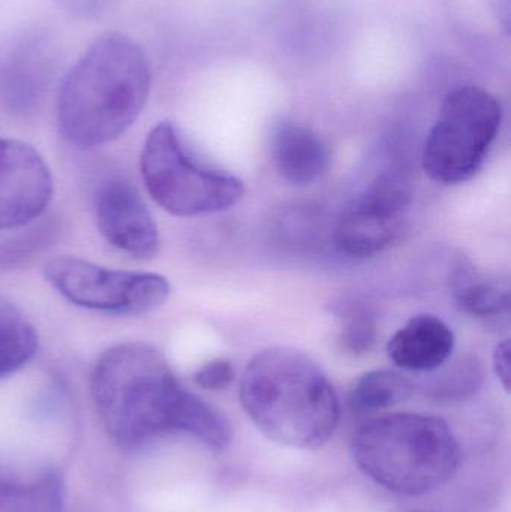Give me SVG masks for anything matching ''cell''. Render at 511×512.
I'll list each match as a JSON object with an SVG mask.
<instances>
[{
  "mask_svg": "<svg viewBox=\"0 0 511 512\" xmlns=\"http://www.w3.org/2000/svg\"><path fill=\"white\" fill-rule=\"evenodd\" d=\"M426 381V397L438 403H461L476 396L482 387V364L474 355H465L435 370Z\"/></svg>",
  "mask_w": 511,
  "mask_h": 512,
  "instance_id": "obj_18",
  "label": "cell"
},
{
  "mask_svg": "<svg viewBox=\"0 0 511 512\" xmlns=\"http://www.w3.org/2000/svg\"><path fill=\"white\" fill-rule=\"evenodd\" d=\"M65 487L59 472L30 478L0 474V512H62Z\"/></svg>",
  "mask_w": 511,
  "mask_h": 512,
  "instance_id": "obj_14",
  "label": "cell"
},
{
  "mask_svg": "<svg viewBox=\"0 0 511 512\" xmlns=\"http://www.w3.org/2000/svg\"><path fill=\"white\" fill-rule=\"evenodd\" d=\"M455 294L459 309L474 318H498L510 309L509 282L486 279L473 267H459Z\"/></svg>",
  "mask_w": 511,
  "mask_h": 512,
  "instance_id": "obj_16",
  "label": "cell"
},
{
  "mask_svg": "<svg viewBox=\"0 0 511 512\" xmlns=\"http://www.w3.org/2000/svg\"><path fill=\"white\" fill-rule=\"evenodd\" d=\"M408 512H431V511H408Z\"/></svg>",
  "mask_w": 511,
  "mask_h": 512,
  "instance_id": "obj_25",
  "label": "cell"
},
{
  "mask_svg": "<svg viewBox=\"0 0 511 512\" xmlns=\"http://www.w3.org/2000/svg\"><path fill=\"white\" fill-rule=\"evenodd\" d=\"M120 0H56L57 5L72 17L95 20L110 12Z\"/></svg>",
  "mask_w": 511,
  "mask_h": 512,
  "instance_id": "obj_22",
  "label": "cell"
},
{
  "mask_svg": "<svg viewBox=\"0 0 511 512\" xmlns=\"http://www.w3.org/2000/svg\"><path fill=\"white\" fill-rule=\"evenodd\" d=\"M492 6H494L495 15H497L498 21L506 27L509 32L510 27V0H491Z\"/></svg>",
  "mask_w": 511,
  "mask_h": 512,
  "instance_id": "obj_24",
  "label": "cell"
},
{
  "mask_svg": "<svg viewBox=\"0 0 511 512\" xmlns=\"http://www.w3.org/2000/svg\"><path fill=\"white\" fill-rule=\"evenodd\" d=\"M141 176L153 201L180 218L224 212L245 194L242 180L197 161L170 122L158 123L147 135Z\"/></svg>",
  "mask_w": 511,
  "mask_h": 512,
  "instance_id": "obj_5",
  "label": "cell"
},
{
  "mask_svg": "<svg viewBox=\"0 0 511 512\" xmlns=\"http://www.w3.org/2000/svg\"><path fill=\"white\" fill-rule=\"evenodd\" d=\"M150 89L152 66L144 48L123 33H104L60 84V134L81 149L117 140L143 113Z\"/></svg>",
  "mask_w": 511,
  "mask_h": 512,
  "instance_id": "obj_2",
  "label": "cell"
},
{
  "mask_svg": "<svg viewBox=\"0 0 511 512\" xmlns=\"http://www.w3.org/2000/svg\"><path fill=\"white\" fill-rule=\"evenodd\" d=\"M272 155L276 170L293 185H311L332 164L326 141L308 126L282 122L273 132Z\"/></svg>",
  "mask_w": 511,
  "mask_h": 512,
  "instance_id": "obj_13",
  "label": "cell"
},
{
  "mask_svg": "<svg viewBox=\"0 0 511 512\" xmlns=\"http://www.w3.org/2000/svg\"><path fill=\"white\" fill-rule=\"evenodd\" d=\"M93 402L108 435L123 448H138L183 433L213 451L233 441L227 417L180 385L164 355L143 342L122 343L96 361Z\"/></svg>",
  "mask_w": 511,
  "mask_h": 512,
  "instance_id": "obj_1",
  "label": "cell"
},
{
  "mask_svg": "<svg viewBox=\"0 0 511 512\" xmlns=\"http://www.w3.org/2000/svg\"><path fill=\"white\" fill-rule=\"evenodd\" d=\"M54 234V225L41 219L26 227L6 231V236L0 237V267H15L33 255L41 254L50 245Z\"/></svg>",
  "mask_w": 511,
  "mask_h": 512,
  "instance_id": "obj_19",
  "label": "cell"
},
{
  "mask_svg": "<svg viewBox=\"0 0 511 512\" xmlns=\"http://www.w3.org/2000/svg\"><path fill=\"white\" fill-rule=\"evenodd\" d=\"M494 367L497 372L498 379L503 384L504 390H510V342L498 343L494 352Z\"/></svg>",
  "mask_w": 511,
  "mask_h": 512,
  "instance_id": "obj_23",
  "label": "cell"
},
{
  "mask_svg": "<svg viewBox=\"0 0 511 512\" xmlns=\"http://www.w3.org/2000/svg\"><path fill=\"white\" fill-rule=\"evenodd\" d=\"M102 237L122 254L147 261L159 251V230L141 195L125 180H110L96 197Z\"/></svg>",
  "mask_w": 511,
  "mask_h": 512,
  "instance_id": "obj_11",
  "label": "cell"
},
{
  "mask_svg": "<svg viewBox=\"0 0 511 512\" xmlns=\"http://www.w3.org/2000/svg\"><path fill=\"white\" fill-rule=\"evenodd\" d=\"M240 402L267 439L293 450H320L341 420L338 394L323 370L303 352L282 346L252 357Z\"/></svg>",
  "mask_w": 511,
  "mask_h": 512,
  "instance_id": "obj_3",
  "label": "cell"
},
{
  "mask_svg": "<svg viewBox=\"0 0 511 512\" xmlns=\"http://www.w3.org/2000/svg\"><path fill=\"white\" fill-rule=\"evenodd\" d=\"M53 195L44 158L29 144L0 138V233L42 218Z\"/></svg>",
  "mask_w": 511,
  "mask_h": 512,
  "instance_id": "obj_10",
  "label": "cell"
},
{
  "mask_svg": "<svg viewBox=\"0 0 511 512\" xmlns=\"http://www.w3.org/2000/svg\"><path fill=\"white\" fill-rule=\"evenodd\" d=\"M50 285L75 306L113 315H143L170 297V283L161 274L113 270L74 256H60L45 265Z\"/></svg>",
  "mask_w": 511,
  "mask_h": 512,
  "instance_id": "obj_7",
  "label": "cell"
},
{
  "mask_svg": "<svg viewBox=\"0 0 511 512\" xmlns=\"http://www.w3.org/2000/svg\"><path fill=\"white\" fill-rule=\"evenodd\" d=\"M357 468L395 495L422 496L455 477L461 447L446 421L398 412L360 424L351 436Z\"/></svg>",
  "mask_w": 511,
  "mask_h": 512,
  "instance_id": "obj_4",
  "label": "cell"
},
{
  "mask_svg": "<svg viewBox=\"0 0 511 512\" xmlns=\"http://www.w3.org/2000/svg\"><path fill=\"white\" fill-rule=\"evenodd\" d=\"M455 343V334L443 319L417 315L393 334L387 354L408 372L432 373L450 360Z\"/></svg>",
  "mask_w": 511,
  "mask_h": 512,
  "instance_id": "obj_12",
  "label": "cell"
},
{
  "mask_svg": "<svg viewBox=\"0 0 511 512\" xmlns=\"http://www.w3.org/2000/svg\"><path fill=\"white\" fill-rule=\"evenodd\" d=\"M410 200V182L402 174L378 177L336 225V249L357 259L381 254L395 240L399 219Z\"/></svg>",
  "mask_w": 511,
  "mask_h": 512,
  "instance_id": "obj_9",
  "label": "cell"
},
{
  "mask_svg": "<svg viewBox=\"0 0 511 512\" xmlns=\"http://www.w3.org/2000/svg\"><path fill=\"white\" fill-rule=\"evenodd\" d=\"M501 120L500 102L486 90L462 86L450 92L423 147L425 173L444 185L473 179L497 140Z\"/></svg>",
  "mask_w": 511,
  "mask_h": 512,
  "instance_id": "obj_6",
  "label": "cell"
},
{
  "mask_svg": "<svg viewBox=\"0 0 511 512\" xmlns=\"http://www.w3.org/2000/svg\"><path fill=\"white\" fill-rule=\"evenodd\" d=\"M234 381V367L230 361L225 358H216L203 364L197 372L194 373V382L198 387L209 391L224 390L230 387Z\"/></svg>",
  "mask_w": 511,
  "mask_h": 512,
  "instance_id": "obj_21",
  "label": "cell"
},
{
  "mask_svg": "<svg viewBox=\"0 0 511 512\" xmlns=\"http://www.w3.org/2000/svg\"><path fill=\"white\" fill-rule=\"evenodd\" d=\"M36 349L35 328L11 303L0 298V379L26 366Z\"/></svg>",
  "mask_w": 511,
  "mask_h": 512,
  "instance_id": "obj_17",
  "label": "cell"
},
{
  "mask_svg": "<svg viewBox=\"0 0 511 512\" xmlns=\"http://www.w3.org/2000/svg\"><path fill=\"white\" fill-rule=\"evenodd\" d=\"M59 39L44 26H24L0 36V105L14 114L41 107L59 74Z\"/></svg>",
  "mask_w": 511,
  "mask_h": 512,
  "instance_id": "obj_8",
  "label": "cell"
},
{
  "mask_svg": "<svg viewBox=\"0 0 511 512\" xmlns=\"http://www.w3.org/2000/svg\"><path fill=\"white\" fill-rule=\"evenodd\" d=\"M416 385L393 370H372L354 382L348 405L356 414H372L407 402Z\"/></svg>",
  "mask_w": 511,
  "mask_h": 512,
  "instance_id": "obj_15",
  "label": "cell"
},
{
  "mask_svg": "<svg viewBox=\"0 0 511 512\" xmlns=\"http://www.w3.org/2000/svg\"><path fill=\"white\" fill-rule=\"evenodd\" d=\"M378 328L374 316L362 307H351L342 316L339 343L347 354H368L377 342Z\"/></svg>",
  "mask_w": 511,
  "mask_h": 512,
  "instance_id": "obj_20",
  "label": "cell"
}]
</instances>
